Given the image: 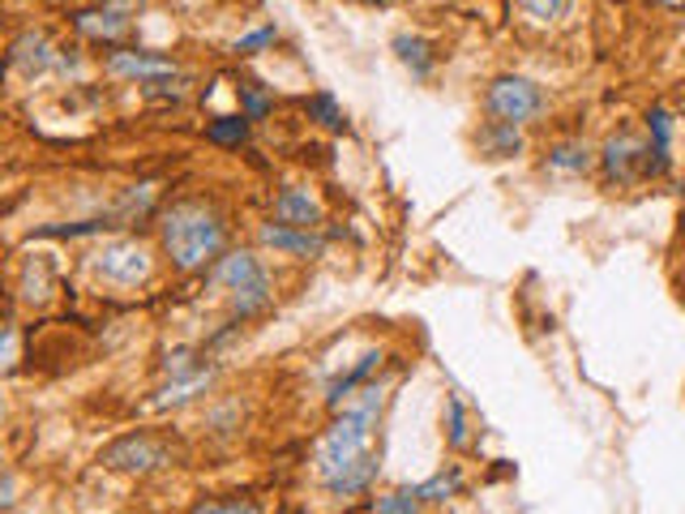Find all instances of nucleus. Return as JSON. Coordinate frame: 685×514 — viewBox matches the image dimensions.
I'll return each instance as SVG.
<instances>
[{"mask_svg": "<svg viewBox=\"0 0 685 514\" xmlns=\"http://www.w3.org/2000/svg\"><path fill=\"white\" fill-rule=\"evenodd\" d=\"M241 95H245V103H248V120H257V116L270 107V100H266V95H257L253 86H241Z\"/></svg>", "mask_w": 685, "mask_h": 514, "instance_id": "25", "label": "nucleus"}, {"mask_svg": "<svg viewBox=\"0 0 685 514\" xmlns=\"http://www.w3.org/2000/svg\"><path fill=\"white\" fill-rule=\"evenodd\" d=\"M664 9H685V0H660Z\"/></svg>", "mask_w": 685, "mask_h": 514, "instance_id": "27", "label": "nucleus"}, {"mask_svg": "<svg viewBox=\"0 0 685 514\" xmlns=\"http://www.w3.org/2000/svg\"><path fill=\"white\" fill-rule=\"evenodd\" d=\"M189 514H262V511L248 498H219V502H197Z\"/></svg>", "mask_w": 685, "mask_h": 514, "instance_id": "19", "label": "nucleus"}, {"mask_svg": "<svg viewBox=\"0 0 685 514\" xmlns=\"http://www.w3.org/2000/svg\"><path fill=\"white\" fill-rule=\"evenodd\" d=\"M78 31L95 35V39H120L129 31V17L120 9H103V13H78Z\"/></svg>", "mask_w": 685, "mask_h": 514, "instance_id": "10", "label": "nucleus"}, {"mask_svg": "<svg viewBox=\"0 0 685 514\" xmlns=\"http://www.w3.org/2000/svg\"><path fill=\"white\" fill-rule=\"evenodd\" d=\"M394 48H398V56H403V65L416 69V78L429 73V44H425V39H416V35H398Z\"/></svg>", "mask_w": 685, "mask_h": 514, "instance_id": "14", "label": "nucleus"}, {"mask_svg": "<svg viewBox=\"0 0 685 514\" xmlns=\"http://www.w3.org/2000/svg\"><path fill=\"white\" fill-rule=\"evenodd\" d=\"M4 506H13V476H4V498H0Z\"/></svg>", "mask_w": 685, "mask_h": 514, "instance_id": "26", "label": "nucleus"}, {"mask_svg": "<svg viewBox=\"0 0 685 514\" xmlns=\"http://www.w3.org/2000/svg\"><path fill=\"white\" fill-rule=\"evenodd\" d=\"M378 360H382L378 352H369V357H364L360 364H356V369H351V373H347V377H339V382L330 386V404H335V408H339L342 399L351 395V386H356V382H364V377H369V373L378 369Z\"/></svg>", "mask_w": 685, "mask_h": 514, "instance_id": "15", "label": "nucleus"}, {"mask_svg": "<svg viewBox=\"0 0 685 514\" xmlns=\"http://www.w3.org/2000/svg\"><path fill=\"white\" fill-rule=\"evenodd\" d=\"M492 125H497V120H492ZM485 147H492V151H501V154H510V151H519L523 142H519L514 125H497V129H489V133H485Z\"/></svg>", "mask_w": 685, "mask_h": 514, "instance_id": "21", "label": "nucleus"}, {"mask_svg": "<svg viewBox=\"0 0 685 514\" xmlns=\"http://www.w3.org/2000/svg\"><path fill=\"white\" fill-rule=\"evenodd\" d=\"M262 241L275 245V249H288V254H317L322 241L309 236V232H295L288 223H275V227H262Z\"/></svg>", "mask_w": 685, "mask_h": 514, "instance_id": "11", "label": "nucleus"}, {"mask_svg": "<svg viewBox=\"0 0 685 514\" xmlns=\"http://www.w3.org/2000/svg\"><path fill=\"white\" fill-rule=\"evenodd\" d=\"M454 489H458V471H445V476H433L429 484H420L416 493H420V502H445Z\"/></svg>", "mask_w": 685, "mask_h": 514, "instance_id": "20", "label": "nucleus"}, {"mask_svg": "<svg viewBox=\"0 0 685 514\" xmlns=\"http://www.w3.org/2000/svg\"><path fill=\"white\" fill-rule=\"evenodd\" d=\"M275 214H279V223L300 227V232H309L313 223H322V206L309 198V189H283L279 202H275Z\"/></svg>", "mask_w": 685, "mask_h": 514, "instance_id": "8", "label": "nucleus"}, {"mask_svg": "<svg viewBox=\"0 0 685 514\" xmlns=\"http://www.w3.org/2000/svg\"><path fill=\"white\" fill-rule=\"evenodd\" d=\"M245 120L248 116H223V120H214V125H210V142H219V147H241L248 133Z\"/></svg>", "mask_w": 685, "mask_h": 514, "instance_id": "16", "label": "nucleus"}, {"mask_svg": "<svg viewBox=\"0 0 685 514\" xmlns=\"http://www.w3.org/2000/svg\"><path fill=\"white\" fill-rule=\"evenodd\" d=\"M604 167L613 180H635V176H651V147H638L630 133L613 138L604 147Z\"/></svg>", "mask_w": 685, "mask_h": 514, "instance_id": "7", "label": "nucleus"}, {"mask_svg": "<svg viewBox=\"0 0 685 514\" xmlns=\"http://www.w3.org/2000/svg\"><path fill=\"white\" fill-rule=\"evenodd\" d=\"M364 4H382V0H364Z\"/></svg>", "mask_w": 685, "mask_h": 514, "instance_id": "28", "label": "nucleus"}, {"mask_svg": "<svg viewBox=\"0 0 685 514\" xmlns=\"http://www.w3.org/2000/svg\"><path fill=\"white\" fill-rule=\"evenodd\" d=\"M107 69L116 78H172L176 73L172 60H163V56H138V51H116L107 60Z\"/></svg>", "mask_w": 685, "mask_h": 514, "instance_id": "9", "label": "nucleus"}, {"mask_svg": "<svg viewBox=\"0 0 685 514\" xmlns=\"http://www.w3.org/2000/svg\"><path fill=\"white\" fill-rule=\"evenodd\" d=\"M378 416H382V390L364 386L360 399L351 408H342L339 420L326 429V437L317 446V476L326 480L330 493H342V498L360 493L378 476V463L369 455Z\"/></svg>", "mask_w": 685, "mask_h": 514, "instance_id": "1", "label": "nucleus"}, {"mask_svg": "<svg viewBox=\"0 0 685 514\" xmlns=\"http://www.w3.org/2000/svg\"><path fill=\"white\" fill-rule=\"evenodd\" d=\"M13 65H31V69H44L51 60V51H48V39L44 35H22L18 44H13V56H9Z\"/></svg>", "mask_w": 685, "mask_h": 514, "instance_id": "12", "label": "nucleus"}, {"mask_svg": "<svg viewBox=\"0 0 685 514\" xmlns=\"http://www.w3.org/2000/svg\"><path fill=\"white\" fill-rule=\"evenodd\" d=\"M98 270H103L112 283H142L150 274V254L138 241H112V245H103V254H98Z\"/></svg>", "mask_w": 685, "mask_h": 514, "instance_id": "6", "label": "nucleus"}, {"mask_svg": "<svg viewBox=\"0 0 685 514\" xmlns=\"http://www.w3.org/2000/svg\"><path fill=\"white\" fill-rule=\"evenodd\" d=\"M574 0H519V9L532 17V22H557Z\"/></svg>", "mask_w": 685, "mask_h": 514, "instance_id": "18", "label": "nucleus"}, {"mask_svg": "<svg viewBox=\"0 0 685 514\" xmlns=\"http://www.w3.org/2000/svg\"><path fill=\"white\" fill-rule=\"evenodd\" d=\"M450 442H454V446L467 442V424H463V404H458V399H450Z\"/></svg>", "mask_w": 685, "mask_h": 514, "instance_id": "23", "label": "nucleus"}, {"mask_svg": "<svg viewBox=\"0 0 685 514\" xmlns=\"http://www.w3.org/2000/svg\"><path fill=\"white\" fill-rule=\"evenodd\" d=\"M309 112L322 120V125H330V129H342V116H339V107H335V100L330 95H317V100L309 103Z\"/></svg>", "mask_w": 685, "mask_h": 514, "instance_id": "22", "label": "nucleus"}, {"mask_svg": "<svg viewBox=\"0 0 685 514\" xmlns=\"http://www.w3.org/2000/svg\"><path fill=\"white\" fill-rule=\"evenodd\" d=\"M163 245L181 270H197L223 245V223L206 206H172L163 219Z\"/></svg>", "mask_w": 685, "mask_h": 514, "instance_id": "2", "label": "nucleus"}, {"mask_svg": "<svg viewBox=\"0 0 685 514\" xmlns=\"http://www.w3.org/2000/svg\"><path fill=\"white\" fill-rule=\"evenodd\" d=\"M172 459H176V451L150 433H129L98 455V463L112 471H154V467H167Z\"/></svg>", "mask_w": 685, "mask_h": 514, "instance_id": "5", "label": "nucleus"}, {"mask_svg": "<svg viewBox=\"0 0 685 514\" xmlns=\"http://www.w3.org/2000/svg\"><path fill=\"white\" fill-rule=\"evenodd\" d=\"M378 514H420V493L416 489H394L378 502Z\"/></svg>", "mask_w": 685, "mask_h": 514, "instance_id": "17", "label": "nucleus"}, {"mask_svg": "<svg viewBox=\"0 0 685 514\" xmlns=\"http://www.w3.org/2000/svg\"><path fill=\"white\" fill-rule=\"evenodd\" d=\"M266 44H275V26H262V31H253L245 39H236V51H257L266 48Z\"/></svg>", "mask_w": 685, "mask_h": 514, "instance_id": "24", "label": "nucleus"}, {"mask_svg": "<svg viewBox=\"0 0 685 514\" xmlns=\"http://www.w3.org/2000/svg\"><path fill=\"white\" fill-rule=\"evenodd\" d=\"M214 279L232 292V308H236L241 317L257 313V308H266V301H270V279H266V270L257 266V257L253 254H228L223 261H219Z\"/></svg>", "mask_w": 685, "mask_h": 514, "instance_id": "3", "label": "nucleus"}, {"mask_svg": "<svg viewBox=\"0 0 685 514\" xmlns=\"http://www.w3.org/2000/svg\"><path fill=\"white\" fill-rule=\"evenodd\" d=\"M489 116L497 125H523L544 112V91L527 78H497L489 86Z\"/></svg>", "mask_w": 685, "mask_h": 514, "instance_id": "4", "label": "nucleus"}, {"mask_svg": "<svg viewBox=\"0 0 685 514\" xmlns=\"http://www.w3.org/2000/svg\"><path fill=\"white\" fill-rule=\"evenodd\" d=\"M591 163V151L583 142H566V147H557V151L548 154V167H557V172H588Z\"/></svg>", "mask_w": 685, "mask_h": 514, "instance_id": "13", "label": "nucleus"}]
</instances>
